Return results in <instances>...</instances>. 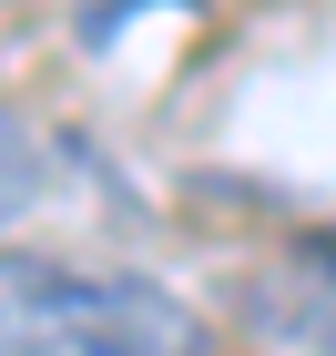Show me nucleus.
<instances>
[{
    "mask_svg": "<svg viewBox=\"0 0 336 356\" xmlns=\"http://www.w3.org/2000/svg\"><path fill=\"white\" fill-rule=\"evenodd\" d=\"M31 204H41V143L21 112H0V234H21Z\"/></svg>",
    "mask_w": 336,
    "mask_h": 356,
    "instance_id": "f03ea898",
    "label": "nucleus"
},
{
    "mask_svg": "<svg viewBox=\"0 0 336 356\" xmlns=\"http://www.w3.org/2000/svg\"><path fill=\"white\" fill-rule=\"evenodd\" d=\"M0 356H214V336L153 275L0 245Z\"/></svg>",
    "mask_w": 336,
    "mask_h": 356,
    "instance_id": "f257e3e1",
    "label": "nucleus"
},
{
    "mask_svg": "<svg viewBox=\"0 0 336 356\" xmlns=\"http://www.w3.org/2000/svg\"><path fill=\"white\" fill-rule=\"evenodd\" d=\"M285 336H306L316 356H336V285H326V296H306V305H296V316H285Z\"/></svg>",
    "mask_w": 336,
    "mask_h": 356,
    "instance_id": "7ed1b4c3",
    "label": "nucleus"
}]
</instances>
